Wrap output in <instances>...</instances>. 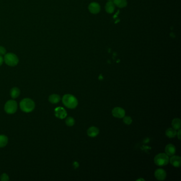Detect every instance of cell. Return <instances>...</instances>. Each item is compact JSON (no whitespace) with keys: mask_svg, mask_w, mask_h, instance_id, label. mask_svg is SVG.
<instances>
[{"mask_svg":"<svg viewBox=\"0 0 181 181\" xmlns=\"http://www.w3.org/2000/svg\"><path fill=\"white\" fill-rule=\"evenodd\" d=\"M62 102L68 109H75L78 106V101L75 96L71 94H66L62 98Z\"/></svg>","mask_w":181,"mask_h":181,"instance_id":"6da1fadb","label":"cell"},{"mask_svg":"<svg viewBox=\"0 0 181 181\" xmlns=\"http://www.w3.org/2000/svg\"><path fill=\"white\" fill-rule=\"evenodd\" d=\"M20 107L22 111L25 113H30L34 111L35 104L34 101L30 98H25L21 101Z\"/></svg>","mask_w":181,"mask_h":181,"instance_id":"7a4b0ae2","label":"cell"},{"mask_svg":"<svg viewBox=\"0 0 181 181\" xmlns=\"http://www.w3.org/2000/svg\"><path fill=\"white\" fill-rule=\"evenodd\" d=\"M169 158L168 155L164 153H161L156 156L154 158V162L156 165L164 166L167 165L169 163Z\"/></svg>","mask_w":181,"mask_h":181,"instance_id":"3957f363","label":"cell"},{"mask_svg":"<svg viewBox=\"0 0 181 181\" xmlns=\"http://www.w3.org/2000/svg\"><path fill=\"white\" fill-rule=\"evenodd\" d=\"M4 61L10 67H14L18 64L19 59L17 56L13 53H7L4 55Z\"/></svg>","mask_w":181,"mask_h":181,"instance_id":"277c9868","label":"cell"},{"mask_svg":"<svg viewBox=\"0 0 181 181\" xmlns=\"http://www.w3.org/2000/svg\"><path fill=\"white\" fill-rule=\"evenodd\" d=\"M18 109V105L16 101L13 100L8 101L4 106V111L7 113L12 114L15 113Z\"/></svg>","mask_w":181,"mask_h":181,"instance_id":"5b68a950","label":"cell"},{"mask_svg":"<svg viewBox=\"0 0 181 181\" xmlns=\"http://www.w3.org/2000/svg\"><path fill=\"white\" fill-rule=\"evenodd\" d=\"M112 115L113 117L119 119H121L125 115V111L124 109L119 107H117L112 110Z\"/></svg>","mask_w":181,"mask_h":181,"instance_id":"8992f818","label":"cell"},{"mask_svg":"<svg viewBox=\"0 0 181 181\" xmlns=\"http://www.w3.org/2000/svg\"><path fill=\"white\" fill-rule=\"evenodd\" d=\"M55 115L59 119H63L67 116V112L64 108L58 107L55 109Z\"/></svg>","mask_w":181,"mask_h":181,"instance_id":"52a82bcc","label":"cell"},{"mask_svg":"<svg viewBox=\"0 0 181 181\" xmlns=\"http://www.w3.org/2000/svg\"><path fill=\"white\" fill-rule=\"evenodd\" d=\"M155 176L156 179L159 181H164L166 178L167 174L164 169L162 168H159L155 172Z\"/></svg>","mask_w":181,"mask_h":181,"instance_id":"ba28073f","label":"cell"},{"mask_svg":"<svg viewBox=\"0 0 181 181\" xmlns=\"http://www.w3.org/2000/svg\"><path fill=\"white\" fill-rule=\"evenodd\" d=\"M88 9L90 12L94 14L98 13L101 11V6L98 3L92 2L89 5Z\"/></svg>","mask_w":181,"mask_h":181,"instance_id":"9c48e42d","label":"cell"},{"mask_svg":"<svg viewBox=\"0 0 181 181\" xmlns=\"http://www.w3.org/2000/svg\"><path fill=\"white\" fill-rule=\"evenodd\" d=\"M172 165L175 167H179L181 165V158L178 156H172L169 159Z\"/></svg>","mask_w":181,"mask_h":181,"instance_id":"30bf717a","label":"cell"},{"mask_svg":"<svg viewBox=\"0 0 181 181\" xmlns=\"http://www.w3.org/2000/svg\"><path fill=\"white\" fill-rule=\"evenodd\" d=\"M165 152L167 155L172 156L176 153V148L173 144H168L166 146Z\"/></svg>","mask_w":181,"mask_h":181,"instance_id":"8fae6325","label":"cell"},{"mask_svg":"<svg viewBox=\"0 0 181 181\" xmlns=\"http://www.w3.org/2000/svg\"><path fill=\"white\" fill-rule=\"evenodd\" d=\"M99 132L98 129L95 127H89L87 130V135L90 137H95L98 135Z\"/></svg>","mask_w":181,"mask_h":181,"instance_id":"7c38bea8","label":"cell"},{"mask_svg":"<svg viewBox=\"0 0 181 181\" xmlns=\"http://www.w3.org/2000/svg\"><path fill=\"white\" fill-rule=\"evenodd\" d=\"M115 9V5L114 4L113 1H109L108 2L106 3L105 5V10L106 12L111 14L114 12V10Z\"/></svg>","mask_w":181,"mask_h":181,"instance_id":"4fadbf2b","label":"cell"},{"mask_svg":"<svg viewBox=\"0 0 181 181\" xmlns=\"http://www.w3.org/2000/svg\"><path fill=\"white\" fill-rule=\"evenodd\" d=\"M115 5L119 8H123L126 7L127 4V0H113Z\"/></svg>","mask_w":181,"mask_h":181,"instance_id":"5bb4252c","label":"cell"},{"mask_svg":"<svg viewBox=\"0 0 181 181\" xmlns=\"http://www.w3.org/2000/svg\"><path fill=\"white\" fill-rule=\"evenodd\" d=\"M49 101L52 104H57L61 100V97L59 95L57 94H53L50 95L49 98Z\"/></svg>","mask_w":181,"mask_h":181,"instance_id":"9a60e30c","label":"cell"},{"mask_svg":"<svg viewBox=\"0 0 181 181\" xmlns=\"http://www.w3.org/2000/svg\"><path fill=\"white\" fill-rule=\"evenodd\" d=\"M20 94V90L18 88L14 87L11 89L10 91V95L12 98H17L19 96Z\"/></svg>","mask_w":181,"mask_h":181,"instance_id":"2e32d148","label":"cell"},{"mask_svg":"<svg viewBox=\"0 0 181 181\" xmlns=\"http://www.w3.org/2000/svg\"><path fill=\"white\" fill-rule=\"evenodd\" d=\"M177 134L176 130L173 128H168L166 131V135L169 138H173L175 137Z\"/></svg>","mask_w":181,"mask_h":181,"instance_id":"e0dca14e","label":"cell"},{"mask_svg":"<svg viewBox=\"0 0 181 181\" xmlns=\"http://www.w3.org/2000/svg\"><path fill=\"white\" fill-rule=\"evenodd\" d=\"M172 125L173 128L176 130L180 129L181 127V120L178 118H175L172 121Z\"/></svg>","mask_w":181,"mask_h":181,"instance_id":"ac0fdd59","label":"cell"},{"mask_svg":"<svg viewBox=\"0 0 181 181\" xmlns=\"http://www.w3.org/2000/svg\"><path fill=\"white\" fill-rule=\"evenodd\" d=\"M8 138L5 135H0V148L4 147L8 144Z\"/></svg>","mask_w":181,"mask_h":181,"instance_id":"d6986e66","label":"cell"},{"mask_svg":"<svg viewBox=\"0 0 181 181\" xmlns=\"http://www.w3.org/2000/svg\"><path fill=\"white\" fill-rule=\"evenodd\" d=\"M65 123L69 127H72L75 123V120L72 117H68L65 120Z\"/></svg>","mask_w":181,"mask_h":181,"instance_id":"ffe728a7","label":"cell"},{"mask_svg":"<svg viewBox=\"0 0 181 181\" xmlns=\"http://www.w3.org/2000/svg\"><path fill=\"white\" fill-rule=\"evenodd\" d=\"M123 118V122L125 124L130 125L132 123V119L131 117L129 116H126V117L124 116Z\"/></svg>","mask_w":181,"mask_h":181,"instance_id":"44dd1931","label":"cell"},{"mask_svg":"<svg viewBox=\"0 0 181 181\" xmlns=\"http://www.w3.org/2000/svg\"><path fill=\"white\" fill-rule=\"evenodd\" d=\"M0 180L2 181H8L9 180V177L7 174L3 173L1 176Z\"/></svg>","mask_w":181,"mask_h":181,"instance_id":"7402d4cb","label":"cell"},{"mask_svg":"<svg viewBox=\"0 0 181 181\" xmlns=\"http://www.w3.org/2000/svg\"><path fill=\"white\" fill-rule=\"evenodd\" d=\"M6 54V49L4 47L0 46V55H4Z\"/></svg>","mask_w":181,"mask_h":181,"instance_id":"603a6c76","label":"cell"},{"mask_svg":"<svg viewBox=\"0 0 181 181\" xmlns=\"http://www.w3.org/2000/svg\"><path fill=\"white\" fill-rule=\"evenodd\" d=\"M176 135H177V136L179 140H181V130H179V131L177 132Z\"/></svg>","mask_w":181,"mask_h":181,"instance_id":"cb8c5ba5","label":"cell"},{"mask_svg":"<svg viewBox=\"0 0 181 181\" xmlns=\"http://www.w3.org/2000/svg\"><path fill=\"white\" fill-rule=\"evenodd\" d=\"M3 61H4V59L3 58L2 55H0V66L2 65Z\"/></svg>","mask_w":181,"mask_h":181,"instance_id":"d4e9b609","label":"cell"},{"mask_svg":"<svg viewBox=\"0 0 181 181\" xmlns=\"http://www.w3.org/2000/svg\"><path fill=\"white\" fill-rule=\"evenodd\" d=\"M139 180V181H140V180H142V181H144V180H143V179H139V180Z\"/></svg>","mask_w":181,"mask_h":181,"instance_id":"484cf974","label":"cell"},{"mask_svg":"<svg viewBox=\"0 0 181 181\" xmlns=\"http://www.w3.org/2000/svg\"><path fill=\"white\" fill-rule=\"evenodd\" d=\"M108 1H113V0H108Z\"/></svg>","mask_w":181,"mask_h":181,"instance_id":"4316f807","label":"cell"}]
</instances>
